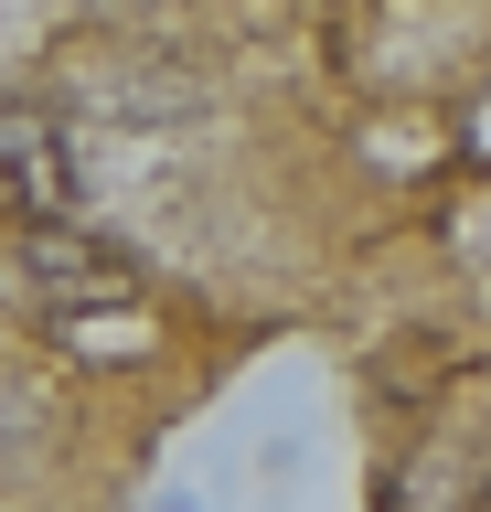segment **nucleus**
<instances>
[{
	"instance_id": "1",
	"label": "nucleus",
	"mask_w": 491,
	"mask_h": 512,
	"mask_svg": "<svg viewBox=\"0 0 491 512\" xmlns=\"http://www.w3.org/2000/svg\"><path fill=\"white\" fill-rule=\"evenodd\" d=\"M22 299L54 320H86V310H129L139 299V256L118 235H75V224H22V256H11Z\"/></svg>"
},
{
	"instance_id": "2",
	"label": "nucleus",
	"mask_w": 491,
	"mask_h": 512,
	"mask_svg": "<svg viewBox=\"0 0 491 512\" xmlns=\"http://www.w3.org/2000/svg\"><path fill=\"white\" fill-rule=\"evenodd\" d=\"M0 203L22 224H65L75 203V150L43 107H0Z\"/></svg>"
}]
</instances>
